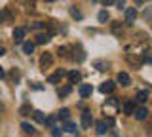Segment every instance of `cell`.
<instances>
[{"instance_id":"6da1fadb","label":"cell","mask_w":152,"mask_h":137,"mask_svg":"<svg viewBox=\"0 0 152 137\" xmlns=\"http://www.w3.org/2000/svg\"><path fill=\"white\" fill-rule=\"evenodd\" d=\"M103 111L107 112V114H116V111H118V103H116V99H108V101L104 103Z\"/></svg>"},{"instance_id":"7a4b0ae2","label":"cell","mask_w":152,"mask_h":137,"mask_svg":"<svg viewBox=\"0 0 152 137\" xmlns=\"http://www.w3.org/2000/svg\"><path fill=\"white\" fill-rule=\"evenodd\" d=\"M51 63H53V55H51V53H44V55L40 57V67H42V69H48Z\"/></svg>"},{"instance_id":"3957f363","label":"cell","mask_w":152,"mask_h":137,"mask_svg":"<svg viewBox=\"0 0 152 137\" xmlns=\"http://www.w3.org/2000/svg\"><path fill=\"white\" fill-rule=\"evenodd\" d=\"M21 130L25 131L27 135H31V137H38V131H36L31 124H27V122H23V124H21Z\"/></svg>"},{"instance_id":"277c9868","label":"cell","mask_w":152,"mask_h":137,"mask_svg":"<svg viewBox=\"0 0 152 137\" xmlns=\"http://www.w3.org/2000/svg\"><path fill=\"white\" fill-rule=\"evenodd\" d=\"M133 116H135L137 120H145V118L148 116V111H146L145 107H139V108H135V111H133Z\"/></svg>"},{"instance_id":"5b68a950","label":"cell","mask_w":152,"mask_h":137,"mask_svg":"<svg viewBox=\"0 0 152 137\" xmlns=\"http://www.w3.org/2000/svg\"><path fill=\"white\" fill-rule=\"evenodd\" d=\"M63 76H65V73H63V70L59 69V70H57L55 74H51V76L48 78V82H50V84H59V82H61V78H63Z\"/></svg>"},{"instance_id":"8992f818","label":"cell","mask_w":152,"mask_h":137,"mask_svg":"<svg viewBox=\"0 0 152 137\" xmlns=\"http://www.w3.org/2000/svg\"><path fill=\"white\" fill-rule=\"evenodd\" d=\"M135 17H137V8H126V21L131 23L135 21Z\"/></svg>"},{"instance_id":"52a82bcc","label":"cell","mask_w":152,"mask_h":137,"mask_svg":"<svg viewBox=\"0 0 152 137\" xmlns=\"http://www.w3.org/2000/svg\"><path fill=\"white\" fill-rule=\"evenodd\" d=\"M2 21L4 23H12L13 21V12L10 10V8H4L2 10Z\"/></svg>"},{"instance_id":"ba28073f","label":"cell","mask_w":152,"mask_h":137,"mask_svg":"<svg viewBox=\"0 0 152 137\" xmlns=\"http://www.w3.org/2000/svg\"><path fill=\"white\" fill-rule=\"evenodd\" d=\"M116 80L122 84V86H129V84H131V78H129V74H127V73H120Z\"/></svg>"},{"instance_id":"9c48e42d","label":"cell","mask_w":152,"mask_h":137,"mask_svg":"<svg viewBox=\"0 0 152 137\" xmlns=\"http://www.w3.org/2000/svg\"><path fill=\"white\" fill-rule=\"evenodd\" d=\"M91 122H93V118H91V114H89V112L86 111L84 114H82V126L86 127V130H88V127H91Z\"/></svg>"},{"instance_id":"30bf717a","label":"cell","mask_w":152,"mask_h":137,"mask_svg":"<svg viewBox=\"0 0 152 137\" xmlns=\"http://www.w3.org/2000/svg\"><path fill=\"white\" fill-rule=\"evenodd\" d=\"M101 92H103V93H112V92H114V82H110V80L103 82V84H101Z\"/></svg>"},{"instance_id":"8fae6325","label":"cell","mask_w":152,"mask_h":137,"mask_svg":"<svg viewBox=\"0 0 152 137\" xmlns=\"http://www.w3.org/2000/svg\"><path fill=\"white\" fill-rule=\"evenodd\" d=\"M146 101H148V92H146V89H142V92H139V93H137V103L145 105Z\"/></svg>"},{"instance_id":"7c38bea8","label":"cell","mask_w":152,"mask_h":137,"mask_svg":"<svg viewBox=\"0 0 152 137\" xmlns=\"http://www.w3.org/2000/svg\"><path fill=\"white\" fill-rule=\"evenodd\" d=\"M89 95H91V86L82 84V86H80V97H89Z\"/></svg>"},{"instance_id":"4fadbf2b","label":"cell","mask_w":152,"mask_h":137,"mask_svg":"<svg viewBox=\"0 0 152 137\" xmlns=\"http://www.w3.org/2000/svg\"><path fill=\"white\" fill-rule=\"evenodd\" d=\"M69 116H70V111H69V108H61L59 114H57L59 120H65V122H69Z\"/></svg>"},{"instance_id":"5bb4252c","label":"cell","mask_w":152,"mask_h":137,"mask_svg":"<svg viewBox=\"0 0 152 137\" xmlns=\"http://www.w3.org/2000/svg\"><path fill=\"white\" fill-rule=\"evenodd\" d=\"M25 29H15L13 31V38H15V42H21L23 40V36H25Z\"/></svg>"},{"instance_id":"9a60e30c","label":"cell","mask_w":152,"mask_h":137,"mask_svg":"<svg viewBox=\"0 0 152 137\" xmlns=\"http://www.w3.org/2000/svg\"><path fill=\"white\" fill-rule=\"evenodd\" d=\"M32 118H34L36 122H40V124H44V122H46L44 112H40V111H34V112H32Z\"/></svg>"},{"instance_id":"2e32d148","label":"cell","mask_w":152,"mask_h":137,"mask_svg":"<svg viewBox=\"0 0 152 137\" xmlns=\"http://www.w3.org/2000/svg\"><path fill=\"white\" fill-rule=\"evenodd\" d=\"M80 80H82V74L80 73H70L69 74V82L70 84H76V82H80Z\"/></svg>"},{"instance_id":"e0dca14e","label":"cell","mask_w":152,"mask_h":137,"mask_svg":"<svg viewBox=\"0 0 152 137\" xmlns=\"http://www.w3.org/2000/svg\"><path fill=\"white\" fill-rule=\"evenodd\" d=\"M48 40H50V34H48V32H46V34H44V32H40V34L36 36V44H46Z\"/></svg>"},{"instance_id":"ac0fdd59","label":"cell","mask_w":152,"mask_h":137,"mask_svg":"<svg viewBox=\"0 0 152 137\" xmlns=\"http://www.w3.org/2000/svg\"><path fill=\"white\" fill-rule=\"evenodd\" d=\"M70 92H72V88H70V86H63V88H59V92H57V93H59V97H66Z\"/></svg>"},{"instance_id":"d6986e66","label":"cell","mask_w":152,"mask_h":137,"mask_svg":"<svg viewBox=\"0 0 152 137\" xmlns=\"http://www.w3.org/2000/svg\"><path fill=\"white\" fill-rule=\"evenodd\" d=\"M23 51L31 55L32 51H34V44H32V42H25V44H23Z\"/></svg>"},{"instance_id":"ffe728a7","label":"cell","mask_w":152,"mask_h":137,"mask_svg":"<svg viewBox=\"0 0 152 137\" xmlns=\"http://www.w3.org/2000/svg\"><path fill=\"white\" fill-rule=\"evenodd\" d=\"M133 111H135L133 103H131V101H127L126 105H124V112H126V114H133Z\"/></svg>"},{"instance_id":"44dd1931","label":"cell","mask_w":152,"mask_h":137,"mask_svg":"<svg viewBox=\"0 0 152 137\" xmlns=\"http://www.w3.org/2000/svg\"><path fill=\"white\" fill-rule=\"evenodd\" d=\"M107 131V124H104V120H101V122H97V133H104Z\"/></svg>"},{"instance_id":"7402d4cb","label":"cell","mask_w":152,"mask_h":137,"mask_svg":"<svg viewBox=\"0 0 152 137\" xmlns=\"http://www.w3.org/2000/svg\"><path fill=\"white\" fill-rule=\"evenodd\" d=\"M65 131H70V133H74V131H76V126L72 124V122H65Z\"/></svg>"},{"instance_id":"603a6c76","label":"cell","mask_w":152,"mask_h":137,"mask_svg":"<svg viewBox=\"0 0 152 137\" xmlns=\"http://www.w3.org/2000/svg\"><path fill=\"white\" fill-rule=\"evenodd\" d=\"M99 21H101V23H107L108 21V13L107 12H99Z\"/></svg>"},{"instance_id":"cb8c5ba5","label":"cell","mask_w":152,"mask_h":137,"mask_svg":"<svg viewBox=\"0 0 152 137\" xmlns=\"http://www.w3.org/2000/svg\"><path fill=\"white\" fill-rule=\"evenodd\" d=\"M55 120H57V116H50V118H46V122H44V124H48V126H53V124H55Z\"/></svg>"},{"instance_id":"d4e9b609","label":"cell","mask_w":152,"mask_h":137,"mask_svg":"<svg viewBox=\"0 0 152 137\" xmlns=\"http://www.w3.org/2000/svg\"><path fill=\"white\" fill-rule=\"evenodd\" d=\"M51 135H53V137H61V130H59V127H51Z\"/></svg>"},{"instance_id":"484cf974","label":"cell","mask_w":152,"mask_h":137,"mask_svg":"<svg viewBox=\"0 0 152 137\" xmlns=\"http://www.w3.org/2000/svg\"><path fill=\"white\" fill-rule=\"evenodd\" d=\"M70 13H72V17H76V19H80V17H82V13H80L78 10H70Z\"/></svg>"},{"instance_id":"4316f807","label":"cell","mask_w":152,"mask_h":137,"mask_svg":"<svg viewBox=\"0 0 152 137\" xmlns=\"http://www.w3.org/2000/svg\"><path fill=\"white\" fill-rule=\"evenodd\" d=\"M116 6L120 8V10H122V8H126V0H116Z\"/></svg>"},{"instance_id":"83f0119b","label":"cell","mask_w":152,"mask_h":137,"mask_svg":"<svg viewBox=\"0 0 152 137\" xmlns=\"http://www.w3.org/2000/svg\"><path fill=\"white\" fill-rule=\"evenodd\" d=\"M19 112H21V114H28V112H31V107H21Z\"/></svg>"},{"instance_id":"f1b7e54d","label":"cell","mask_w":152,"mask_h":137,"mask_svg":"<svg viewBox=\"0 0 152 137\" xmlns=\"http://www.w3.org/2000/svg\"><path fill=\"white\" fill-rule=\"evenodd\" d=\"M104 124H107V127H110V126H114V120H112V118H107Z\"/></svg>"},{"instance_id":"f546056e","label":"cell","mask_w":152,"mask_h":137,"mask_svg":"<svg viewBox=\"0 0 152 137\" xmlns=\"http://www.w3.org/2000/svg\"><path fill=\"white\" fill-rule=\"evenodd\" d=\"M32 27H34V29H42V27H44V23H42V21H36Z\"/></svg>"},{"instance_id":"4dcf8cb0","label":"cell","mask_w":152,"mask_h":137,"mask_svg":"<svg viewBox=\"0 0 152 137\" xmlns=\"http://www.w3.org/2000/svg\"><path fill=\"white\" fill-rule=\"evenodd\" d=\"M114 2H116V0H103L104 6H110V4H114Z\"/></svg>"},{"instance_id":"1f68e13d","label":"cell","mask_w":152,"mask_h":137,"mask_svg":"<svg viewBox=\"0 0 152 137\" xmlns=\"http://www.w3.org/2000/svg\"><path fill=\"white\" fill-rule=\"evenodd\" d=\"M112 29H114V32H120V25H118V23H114Z\"/></svg>"},{"instance_id":"d6a6232c","label":"cell","mask_w":152,"mask_h":137,"mask_svg":"<svg viewBox=\"0 0 152 137\" xmlns=\"http://www.w3.org/2000/svg\"><path fill=\"white\" fill-rule=\"evenodd\" d=\"M57 51H59V55H65V53H66V48H59Z\"/></svg>"},{"instance_id":"836d02e7","label":"cell","mask_w":152,"mask_h":137,"mask_svg":"<svg viewBox=\"0 0 152 137\" xmlns=\"http://www.w3.org/2000/svg\"><path fill=\"white\" fill-rule=\"evenodd\" d=\"M2 23H4V21H2V10H0V25H2Z\"/></svg>"},{"instance_id":"e575fe53","label":"cell","mask_w":152,"mask_h":137,"mask_svg":"<svg viewBox=\"0 0 152 137\" xmlns=\"http://www.w3.org/2000/svg\"><path fill=\"white\" fill-rule=\"evenodd\" d=\"M4 76V70H2V67H0V78H2Z\"/></svg>"},{"instance_id":"d590c367","label":"cell","mask_w":152,"mask_h":137,"mask_svg":"<svg viewBox=\"0 0 152 137\" xmlns=\"http://www.w3.org/2000/svg\"><path fill=\"white\" fill-rule=\"evenodd\" d=\"M0 55H4V48H0Z\"/></svg>"},{"instance_id":"8d00e7d4","label":"cell","mask_w":152,"mask_h":137,"mask_svg":"<svg viewBox=\"0 0 152 137\" xmlns=\"http://www.w3.org/2000/svg\"><path fill=\"white\" fill-rule=\"evenodd\" d=\"M135 2H137V4H141V2H142V0H135Z\"/></svg>"},{"instance_id":"74e56055","label":"cell","mask_w":152,"mask_h":137,"mask_svg":"<svg viewBox=\"0 0 152 137\" xmlns=\"http://www.w3.org/2000/svg\"><path fill=\"white\" fill-rule=\"evenodd\" d=\"M48 2H55V0H48Z\"/></svg>"}]
</instances>
